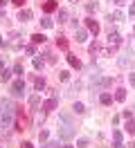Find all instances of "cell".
<instances>
[{
	"instance_id": "obj_1",
	"label": "cell",
	"mask_w": 135,
	"mask_h": 148,
	"mask_svg": "<svg viewBox=\"0 0 135 148\" xmlns=\"http://www.w3.org/2000/svg\"><path fill=\"white\" fill-rule=\"evenodd\" d=\"M23 92H25V81H23V79H16V81L11 83V94H14V97H23Z\"/></svg>"
},
{
	"instance_id": "obj_2",
	"label": "cell",
	"mask_w": 135,
	"mask_h": 148,
	"mask_svg": "<svg viewBox=\"0 0 135 148\" xmlns=\"http://www.w3.org/2000/svg\"><path fill=\"white\" fill-rule=\"evenodd\" d=\"M108 45L113 47V49L119 47V45H122V36H119L117 32H110V34H108Z\"/></svg>"
},
{
	"instance_id": "obj_3",
	"label": "cell",
	"mask_w": 135,
	"mask_h": 148,
	"mask_svg": "<svg viewBox=\"0 0 135 148\" xmlns=\"http://www.w3.org/2000/svg\"><path fill=\"white\" fill-rule=\"evenodd\" d=\"M59 135H61L63 139H72V137H74V130H72L70 123H65V126L61 128V132H59Z\"/></svg>"
},
{
	"instance_id": "obj_4",
	"label": "cell",
	"mask_w": 135,
	"mask_h": 148,
	"mask_svg": "<svg viewBox=\"0 0 135 148\" xmlns=\"http://www.w3.org/2000/svg\"><path fill=\"white\" fill-rule=\"evenodd\" d=\"M86 25H88V29L92 32V34H95V36L99 34V23H97L95 18H86Z\"/></svg>"
},
{
	"instance_id": "obj_5",
	"label": "cell",
	"mask_w": 135,
	"mask_h": 148,
	"mask_svg": "<svg viewBox=\"0 0 135 148\" xmlns=\"http://www.w3.org/2000/svg\"><path fill=\"white\" fill-rule=\"evenodd\" d=\"M56 9H59L56 0H47V2L43 5V11H45V14H50V11H56Z\"/></svg>"
},
{
	"instance_id": "obj_6",
	"label": "cell",
	"mask_w": 135,
	"mask_h": 148,
	"mask_svg": "<svg viewBox=\"0 0 135 148\" xmlns=\"http://www.w3.org/2000/svg\"><path fill=\"white\" fill-rule=\"evenodd\" d=\"M56 103H59V101H56V97H52V99H47V101L43 103V110H45V112L54 110V108H56Z\"/></svg>"
},
{
	"instance_id": "obj_7",
	"label": "cell",
	"mask_w": 135,
	"mask_h": 148,
	"mask_svg": "<svg viewBox=\"0 0 135 148\" xmlns=\"http://www.w3.org/2000/svg\"><path fill=\"white\" fill-rule=\"evenodd\" d=\"M29 18H32V11H29V9H20V11H18V20L25 23V20H29Z\"/></svg>"
},
{
	"instance_id": "obj_8",
	"label": "cell",
	"mask_w": 135,
	"mask_h": 148,
	"mask_svg": "<svg viewBox=\"0 0 135 148\" xmlns=\"http://www.w3.org/2000/svg\"><path fill=\"white\" fill-rule=\"evenodd\" d=\"M68 63H70L72 67H77V70H81V61H79V58H77V56L68 54Z\"/></svg>"
},
{
	"instance_id": "obj_9",
	"label": "cell",
	"mask_w": 135,
	"mask_h": 148,
	"mask_svg": "<svg viewBox=\"0 0 135 148\" xmlns=\"http://www.w3.org/2000/svg\"><path fill=\"white\" fill-rule=\"evenodd\" d=\"M99 101L104 103V106H110V103H113V94L104 92V94H101V97H99Z\"/></svg>"
},
{
	"instance_id": "obj_10",
	"label": "cell",
	"mask_w": 135,
	"mask_h": 148,
	"mask_svg": "<svg viewBox=\"0 0 135 148\" xmlns=\"http://www.w3.org/2000/svg\"><path fill=\"white\" fill-rule=\"evenodd\" d=\"M115 99L117 101H126V90L124 88H117L115 90Z\"/></svg>"
},
{
	"instance_id": "obj_11",
	"label": "cell",
	"mask_w": 135,
	"mask_h": 148,
	"mask_svg": "<svg viewBox=\"0 0 135 148\" xmlns=\"http://www.w3.org/2000/svg\"><path fill=\"white\" fill-rule=\"evenodd\" d=\"M86 38H88V32L86 29H77V43H83Z\"/></svg>"
},
{
	"instance_id": "obj_12",
	"label": "cell",
	"mask_w": 135,
	"mask_h": 148,
	"mask_svg": "<svg viewBox=\"0 0 135 148\" xmlns=\"http://www.w3.org/2000/svg\"><path fill=\"white\" fill-rule=\"evenodd\" d=\"M68 20H70V14L65 9H59V23H68Z\"/></svg>"
},
{
	"instance_id": "obj_13",
	"label": "cell",
	"mask_w": 135,
	"mask_h": 148,
	"mask_svg": "<svg viewBox=\"0 0 135 148\" xmlns=\"http://www.w3.org/2000/svg\"><path fill=\"white\" fill-rule=\"evenodd\" d=\"M72 110L77 112V114H83V112H86V106H83V103H79V101H77V103H74V106H72Z\"/></svg>"
},
{
	"instance_id": "obj_14",
	"label": "cell",
	"mask_w": 135,
	"mask_h": 148,
	"mask_svg": "<svg viewBox=\"0 0 135 148\" xmlns=\"http://www.w3.org/2000/svg\"><path fill=\"white\" fill-rule=\"evenodd\" d=\"M34 88H36V90H38V92H41V90H43V88H45V81H43V79H41V76H36V79H34Z\"/></svg>"
},
{
	"instance_id": "obj_15",
	"label": "cell",
	"mask_w": 135,
	"mask_h": 148,
	"mask_svg": "<svg viewBox=\"0 0 135 148\" xmlns=\"http://www.w3.org/2000/svg\"><path fill=\"white\" fill-rule=\"evenodd\" d=\"M124 128H126V132H128V135H135V123H133L131 119H126V126H124Z\"/></svg>"
},
{
	"instance_id": "obj_16",
	"label": "cell",
	"mask_w": 135,
	"mask_h": 148,
	"mask_svg": "<svg viewBox=\"0 0 135 148\" xmlns=\"http://www.w3.org/2000/svg\"><path fill=\"white\" fill-rule=\"evenodd\" d=\"M54 25V20L52 18H47V16H45V18H41V27H45V29H50Z\"/></svg>"
},
{
	"instance_id": "obj_17",
	"label": "cell",
	"mask_w": 135,
	"mask_h": 148,
	"mask_svg": "<svg viewBox=\"0 0 135 148\" xmlns=\"http://www.w3.org/2000/svg\"><path fill=\"white\" fill-rule=\"evenodd\" d=\"M9 79H11V72H9V70H2V72H0V81H2V83H7Z\"/></svg>"
},
{
	"instance_id": "obj_18",
	"label": "cell",
	"mask_w": 135,
	"mask_h": 148,
	"mask_svg": "<svg viewBox=\"0 0 135 148\" xmlns=\"http://www.w3.org/2000/svg\"><path fill=\"white\" fill-rule=\"evenodd\" d=\"M56 45L61 47V49H68V40H65V36H59V38H56Z\"/></svg>"
},
{
	"instance_id": "obj_19",
	"label": "cell",
	"mask_w": 135,
	"mask_h": 148,
	"mask_svg": "<svg viewBox=\"0 0 135 148\" xmlns=\"http://www.w3.org/2000/svg\"><path fill=\"white\" fill-rule=\"evenodd\" d=\"M122 18H124V14H122V11H115V14H110V16H108L110 23H113V20H122Z\"/></svg>"
},
{
	"instance_id": "obj_20",
	"label": "cell",
	"mask_w": 135,
	"mask_h": 148,
	"mask_svg": "<svg viewBox=\"0 0 135 148\" xmlns=\"http://www.w3.org/2000/svg\"><path fill=\"white\" fill-rule=\"evenodd\" d=\"M38 101H41V97H38V94H32V97H29V106H32V108H36Z\"/></svg>"
},
{
	"instance_id": "obj_21",
	"label": "cell",
	"mask_w": 135,
	"mask_h": 148,
	"mask_svg": "<svg viewBox=\"0 0 135 148\" xmlns=\"http://www.w3.org/2000/svg\"><path fill=\"white\" fill-rule=\"evenodd\" d=\"M32 40L38 45V43H45V36H43V34H34V36H32Z\"/></svg>"
},
{
	"instance_id": "obj_22",
	"label": "cell",
	"mask_w": 135,
	"mask_h": 148,
	"mask_svg": "<svg viewBox=\"0 0 135 148\" xmlns=\"http://www.w3.org/2000/svg\"><path fill=\"white\" fill-rule=\"evenodd\" d=\"M14 74H25V67H23V63H16V65H14Z\"/></svg>"
},
{
	"instance_id": "obj_23",
	"label": "cell",
	"mask_w": 135,
	"mask_h": 148,
	"mask_svg": "<svg viewBox=\"0 0 135 148\" xmlns=\"http://www.w3.org/2000/svg\"><path fill=\"white\" fill-rule=\"evenodd\" d=\"M95 9H97V2H86V11L88 14H92Z\"/></svg>"
},
{
	"instance_id": "obj_24",
	"label": "cell",
	"mask_w": 135,
	"mask_h": 148,
	"mask_svg": "<svg viewBox=\"0 0 135 148\" xmlns=\"http://www.w3.org/2000/svg\"><path fill=\"white\" fill-rule=\"evenodd\" d=\"M43 63H45L43 58H38V56L34 58V67H36V70H41V67H43Z\"/></svg>"
},
{
	"instance_id": "obj_25",
	"label": "cell",
	"mask_w": 135,
	"mask_h": 148,
	"mask_svg": "<svg viewBox=\"0 0 135 148\" xmlns=\"http://www.w3.org/2000/svg\"><path fill=\"white\" fill-rule=\"evenodd\" d=\"M25 54L34 56V54H36V47H34V45H27V47H25Z\"/></svg>"
},
{
	"instance_id": "obj_26",
	"label": "cell",
	"mask_w": 135,
	"mask_h": 148,
	"mask_svg": "<svg viewBox=\"0 0 135 148\" xmlns=\"http://www.w3.org/2000/svg\"><path fill=\"white\" fill-rule=\"evenodd\" d=\"M97 52H99V43H97V40H95V43L90 45V54H97Z\"/></svg>"
},
{
	"instance_id": "obj_27",
	"label": "cell",
	"mask_w": 135,
	"mask_h": 148,
	"mask_svg": "<svg viewBox=\"0 0 135 148\" xmlns=\"http://www.w3.org/2000/svg\"><path fill=\"white\" fill-rule=\"evenodd\" d=\"M59 79H61V81H68V79H70V72H65V70L59 72Z\"/></svg>"
},
{
	"instance_id": "obj_28",
	"label": "cell",
	"mask_w": 135,
	"mask_h": 148,
	"mask_svg": "<svg viewBox=\"0 0 135 148\" xmlns=\"http://www.w3.org/2000/svg\"><path fill=\"white\" fill-rule=\"evenodd\" d=\"M77 148H88V139H79V141H77Z\"/></svg>"
},
{
	"instance_id": "obj_29",
	"label": "cell",
	"mask_w": 135,
	"mask_h": 148,
	"mask_svg": "<svg viewBox=\"0 0 135 148\" xmlns=\"http://www.w3.org/2000/svg\"><path fill=\"white\" fill-rule=\"evenodd\" d=\"M38 137H41V141L45 144V141H47V130H41V135H38Z\"/></svg>"
},
{
	"instance_id": "obj_30",
	"label": "cell",
	"mask_w": 135,
	"mask_h": 148,
	"mask_svg": "<svg viewBox=\"0 0 135 148\" xmlns=\"http://www.w3.org/2000/svg\"><path fill=\"white\" fill-rule=\"evenodd\" d=\"M113 137H115V141H119V139H122V132H119V130H113Z\"/></svg>"
},
{
	"instance_id": "obj_31",
	"label": "cell",
	"mask_w": 135,
	"mask_h": 148,
	"mask_svg": "<svg viewBox=\"0 0 135 148\" xmlns=\"http://www.w3.org/2000/svg\"><path fill=\"white\" fill-rule=\"evenodd\" d=\"M119 65H122V67H126V65H128V58H126V56H122V58H119Z\"/></svg>"
},
{
	"instance_id": "obj_32",
	"label": "cell",
	"mask_w": 135,
	"mask_h": 148,
	"mask_svg": "<svg viewBox=\"0 0 135 148\" xmlns=\"http://www.w3.org/2000/svg\"><path fill=\"white\" fill-rule=\"evenodd\" d=\"M128 16H131V18H135V2H131V11H128Z\"/></svg>"
},
{
	"instance_id": "obj_33",
	"label": "cell",
	"mask_w": 135,
	"mask_h": 148,
	"mask_svg": "<svg viewBox=\"0 0 135 148\" xmlns=\"http://www.w3.org/2000/svg\"><path fill=\"white\" fill-rule=\"evenodd\" d=\"M128 83H131V85H135V72H131V74H128Z\"/></svg>"
},
{
	"instance_id": "obj_34",
	"label": "cell",
	"mask_w": 135,
	"mask_h": 148,
	"mask_svg": "<svg viewBox=\"0 0 135 148\" xmlns=\"http://www.w3.org/2000/svg\"><path fill=\"white\" fill-rule=\"evenodd\" d=\"M47 148H59V141H50V144H47Z\"/></svg>"
},
{
	"instance_id": "obj_35",
	"label": "cell",
	"mask_w": 135,
	"mask_h": 148,
	"mask_svg": "<svg viewBox=\"0 0 135 148\" xmlns=\"http://www.w3.org/2000/svg\"><path fill=\"white\" fill-rule=\"evenodd\" d=\"M20 148H34V146H32L29 141H23V146H20Z\"/></svg>"
},
{
	"instance_id": "obj_36",
	"label": "cell",
	"mask_w": 135,
	"mask_h": 148,
	"mask_svg": "<svg viewBox=\"0 0 135 148\" xmlns=\"http://www.w3.org/2000/svg\"><path fill=\"white\" fill-rule=\"evenodd\" d=\"M11 2H14V5H18V7H23V2H25V0H11Z\"/></svg>"
},
{
	"instance_id": "obj_37",
	"label": "cell",
	"mask_w": 135,
	"mask_h": 148,
	"mask_svg": "<svg viewBox=\"0 0 135 148\" xmlns=\"http://www.w3.org/2000/svg\"><path fill=\"white\" fill-rule=\"evenodd\" d=\"M113 148H124V144H122V141H115V146Z\"/></svg>"
},
{
	"instance_id": "obj_38",
	"label": "cell",
	"mask_w": 135,
	"mask_h": 148,
	"mask_svg": "<svg viewBox=\"0 0 135 148\" xmlns=\"http://www.w3.org/2000/svg\"><path fill=\"white\" fill-rule=\"evenodd\" d=\"M2 70H5V61L0 58V72H2Z\"/></svg>"
},
{
	"instance_id": "obj_39",
	"label": "cell",
	"mask_w": 135,
	"mask_h": 148,
	"mask_svg": "<svg viewBox=\"0 0 135 148\" xmlns=\"http://www.w3.org/2000/svg\"><path fill=\"white\" fill-rule=\"evenodd\" d=\"M9 0H0V7H5V5H7Z\"/></svg>"
},
{
	"instance_id": "obj_40",
	"label": "cell",
	"mask_w": 135,
	"mask_h": 148,
	"mask_svg": "<svg viewBox=\"0 0 135 148\" xmlns=\"http://www.w3.org/2000/svg\"><path fill=\"white\" fill-rule=\"evenodd\" d=\"M2 45H5V38H2V36H0V47H2Z\"/></svg>"
},
{
	"instance_id": "obj_41",
	"label": "cell",
	"mask_w": 135,
	"mask_h": 148,
	"mask_svg": "<svg viewBox=\"0 0 135 148\" xmlns=\"http://www.w3.org/2000/svg\"><path fill=\"white\" fill-rule=\"evenodd\" d=\"M113 2H117V5H122V2H124V0H113Z\"/></svg>"
},
{
	"instance_id": "obj_42",
	"label": "cell",
	"mask_w": 135,
	"mask_h": 148,
	"mask_svg": "<svg viewBox=\"0 0 135 148\" xmlns=\"http://www.w3.org/2000/svg\"><path fill=\"white\" fill-rule=\"evenodd\" d=\"M63 148H72V146H63Z\"/></svg>"
},
{
	"instance_id": "obj_43",
	"label": "cell",
	"mask_w": 135,
	"mask_h": 148,
	"mask_svg": "<svg viewBox=\"0 0 135 148\" xmlns=\"http://www.w3.org/2000/svg\"><path fill=\"white\" fill-rule=\"evenodd\" d=\"M0 108H2V101H0Z\"/></svg>"
},
{
	"instance_id": "obj_44",
	"label": "cell",
	"mask_w": 135,
	"mask_h": 148,
	"mask_svg": "<svg viewBox=\"0 0 135 148\" xmlns=\"http://www.w3.org/2000/svg\"><path fill=\"white\" fill-rule=\"evenodd\" d=\"M45 148H47V146H45Z\"/></svg>"
},
{
	"instance_id": "obj_45",
	"label": "cell",
	"mask_w": 135,
	"mask_h": 148,
	"mask_svg": "<svg viewBox=\"0 0 135 148\" xmlns=\"http://www.w3.org/2000/svg\"><path fill=\"white\" fill-rule=\"evenodd\" d=\"M0 148H2V146H0Z\"/></svg>"
}]
</instances>
